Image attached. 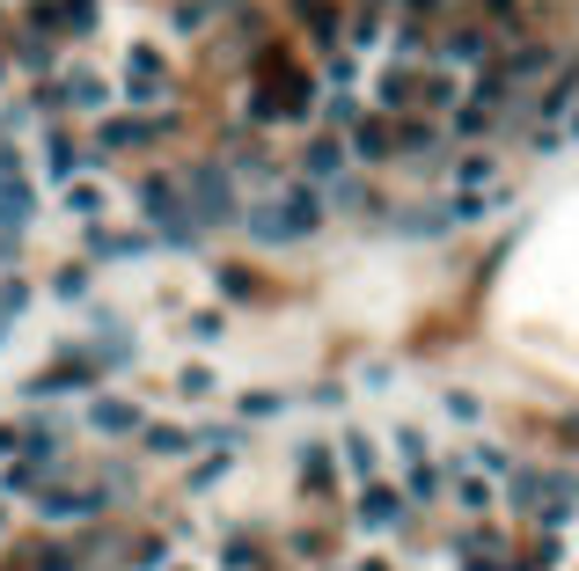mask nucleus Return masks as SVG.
I'll return each instance as SVG.
<instances>
[{"mask_svg":"<svg viewBox=\"0 0 579 571\" xmlns=\"http://www.w3.org/2000/svg\"><path fill=\"white\" fill-rule=\"evenodd\" d=\"M345 169H352V147H345V132H316L308 147H301V176H308L316 190H331Z\"/></svg>","mask_w":579,"mask_h":571,"instance_id":"9d476101","label":"nucleus"},{"mask_svg":"<svg viewBox=\"0 0 579 571\" xmlns=\"http://www.w3.org/2000/svg\"><path fill=\"white\" fill-rule=\"evenodd\" d=\"M0 81H8V45H0Z\"/></svg>","mask_w":579,"mask_h":571,"instance_id":"473e14b6","label":"nucleus"},{"mask_svg":"<svg viewBox=\"0 0 579 571\" xmlns=\"http://www.w3.org/2000/svg\"><path fill=\"white\" fill-rule=\"evenodd\" d=\"M220 286H228L235 301H257V278H249V272H235V264H228V272H220Z\"/></svg>","mask_w":579,"mask_h":571,"instance_id":"cd10ccee","label":"nucleus"},{"mask_svg":"<svg viewBox=\"0 0 579 571\" xmlns=\"http://www.w3.org/2000/svg\"><path fill=\"white\" fill-rule=\"evenodd\" d=\"M565 132H572V139H579V104H572V118H565Z\"/></svg>","mask_w":579,"mask_h":571,"instance_id":"2f4dec72","label":"nucleus"},{"mask_svg":"<svg viewBox=\"0 0 579 571\" xmlns=\"http://www.w3.org/2000/svg\"><path fill=\"white\" fill-rule=\"evenodd\" d=\"M360 8H389V0H360Z\"/></svg>","mask_w":579,"mask_h":571,"instance_id":"72a5a7b5","label":"nucleus"},{"mask_svg":"<svg viewBox=\"0 0 579 571\" xmlns=\"http://www.w3.org/2000/svg\"><path fill=\"white\" fill-rule=\"evenodd\" d=\"M52 88H59V118H104V110H118V81L104 67H88V59L59 67Z\"/></svg>","mask_w":579,"mask_h":571,"instance_id":"39448f33","label":"nucleus"},{"mask_svg":"<svg viewBox=\"0 0 579 571\" xmlns=\"http://www.w3.org/2000/svg\"><path fill=\"white\" fill-rule=\"evenodd\" d=\"M243 227L257 235L264 249H286V243H308L323 227V190L308 184V176H279V184L264 190L257 206L243 213Z\"/></svg>","mask_w":579,"mask_h":571,"instance_id":"f257e3e1","label":"nucleus"},{"mask_svg":"<svg viewBox=\"0 0 579 571\" xmlns=\"http://www.w3.org/2000/svg\"><path fill=\"white\" fill-rule=\"evenodd\" d=\"M440 411L462 417V425H477V396H470V388H448V396H440Z\"/></svg>","mask_w":579,"mask_h":571,"instance_id":"393cba45","label":"nucleus"},{"mask_svg":"<svg viewBox=\"0 0 579 571\" xmlns=\"http://www.w3.org/2000/svg\"><path fill=\"white\" fill-rule=\"evenodd\" d=\"M389 8H396V16H419V22H440L455 0H389Z\"/></svg>","mask_w":579,"mask_h":571,"instance_id":"5701e85b","label":"nucleus"},{"mask_svg":"<svg viewBox=\"0 0 579 571\" xmlns=\"http://www.w3.org/2000/svg\"><path fill=\"white\" fill-rule=\"evenodd\" d=\"M448 491H455V505L462 513H492V484H484V476H477V469H448Z\"/></svg>","mask_w":579,"mask_h":571,"instance_id":"a211bd4d","label":"nucleus"},{"mask_svg":"<svg viewBox=\"0 0 579 571\" xmlns=\"http://www.w3.org/2000/svg\"><path fill=\"white\" fill-rule=\"evenodd\" d=\"M470 16L492 22V30L507 37V30H521V22H528V0H470Z\"/></svg>","mask_w":579,"mask_h":571,"instance_id":"aec40b11","label":"nucleus"},{"mask_svg":"<svg viewBox=\"0 0 579 571\" xmlns=\"http://www.w3.org/2000/svg\"><path fill=\"white\" fill-rule=\"evenodd\" d=\"M396 462H425V433L419 425H396Z\"/></svg>","mask_w":579,"mask_h":571,"instance_id":"a878e982","label":"nucleus"},{"mask_svg":"<svg viewBox=\"0 0 579 571\" xmlns=\"http://www.w3.org/2000/svg\"><path fill=\"white\" fill-rule=\"evenodd\" d=\"M118 104H133V110H161L169 104V59H161V45H133V52H125Z\"/></svg>","mask_w":579,"mask_h":571,"instance_id":"0eeeda50","label":"nucleus"},{"mask_svg":"<svg viewBox=\"0 0 579 571\" xmlns=\"http://www.w3.org/2000/svg\"><path fill=\"white\" fill-rule=\"evenodd\" d=\"M345 469L360 476V484H374V476H382V454H374L367 433H345Z\"/></svg>","mask_w":579,"mask_h":571,"instance_id":"412c9836","label":"nucleus"},{"mask_svg":"<svg viewBox=\"0 0 579 571\" xmlns=\"http://www.w3.org/2000/svg\"><path fill=\"white\" fill-rule=\"evenodd\" d=\"M279 411H286L279 388H257V396H243V417H279Z\"/></svg>","mask_w":579,"mask_h":571,"instance_id":"b1692460","label":"nucleus"},{"mask_svg":"<svg viewBox=\"0 0 579 571\" xmlns=\"http://www.w3.org/2000/svg\"><path fill=\"white\" fill-rule=\"evenodd\" d=\"M425 59H440V67H455V73H484L499 59V30H492V22H477V16L470 22H448Z\"/></svg>","mask_w":579,"mask_h":571,"instance_id":"423d86ee","label":"nucleus"},{"mask_svg":"<svg viewBox=\"0 0 579 571\" xmlns=\"http://www.w3.org/2000/svg\"><path fill=\"white\" fill-rule=\"evenodd\" d=\"M37 513H45V520H88V513H104V491H81V484L37 491Z\"/></svg>","mask_w":579,"mask_h":571,"instance_id":"4468645a","label":"nucleus"},{"mask_svg":"<svg viewBox=\"0 0 579 571\" xmlns=\"http://www.w3.org/2000/svg\"><path fill=\"white\" fill-rule=\"evenodd\" d=\"M0 454H22V425H0Z\"/></svg>","mask_w":579,"mask_h":571,"instance_id":"7c9ffc66","label":"nucleus"},{"mask_svg":"<svg viewBox=\"0 0 579 571\" xmlns=\"http://www.w3.org/2000/svg\"><path fill=\"white\" fill-rule=\"evenodd\" d=\"M88 161H96V155H88L81 139H73L59 118H45V132H37V176H45V184H67V176L88 169Z\"/></svg>","mask_w":579,"mask_h":571,"instance_id":"1a4fd4ad","label":"nucleus"},{"mask_svg":"<svg viewBox=\"0 0 579 571\" xmlns=\"http://www.w3.org/2000/svg\"><path fill=\"white\" fill-rule=\"evenodd\" d=\"M404 491H389V484H367V499H360V528H396L404 520Z\"/></svg>","mask_w":579,"mask_h":571,"instance_id":"f3484780","label":"nucleus"},{"mask_svg":"<svg viewBox=\"0 0 579 571\" xmlns=\"http://www.w3.org/2000/svg\"><path fill=\"white\" fill-rule=\"evenodd\" d=\"M220 329H228V315H198V323H192V337H198V345H213Z\"/></svg>","mask_w":579,"mask_h":571,"instance_id":"c756f323","label":"nucleus"},{"mask_svg":"<svg viewBox=\"0 0 579 571\" xmlns=\"http://www.w3.org/2000/svg\"><path fill=\"white\" fill-rule=\"evenodd\" d=\"M140 249H155V227H140V235H125V227H88V257H104V264H118V257H140Z\"/></svg>","mask_w":579,"mask_h":571,"instance_id":"ddd939ff","label":"nucleus"},{"mask_svg":"<svg viewBox=\"0 0 579 571\" xmlns=\"http://www.w3.org/2000/svg\"><path fill=\"white\" fill-rule=\"evenodd\" d=\"M448 184H455V190H492L499 184V155H492V147L455 155V161H448Z\"/></svg>","mask_w":579,"mask_h":571,"instance_id":"2eb2a0df","label":"nucleus"},{"mask_svg":"<svg viewBox=\"0 0 579 571\" xmlns=\"http://www.w3.org/2000/svg\"><path fill=\"white\" fill-rule=\"evenodd\" d=\"M176 184H184V198H192V220H198V235H206V227H235V220H243L235 176L220 169V161H192V169L176 176Z\"/></svg>","mask_w":579,"mask_h":571,"instance_id":"7ed1b4c3","label":"nucleus"},{"mask_svg":"<svg viewBox=\"0 0 579 571\" xmlns=\"http://www.w3.org/2000/svg\"><path fill=\"white\" fill-rule=\"evenodd\" d=\"M147 417L133 411V403H118V396H104V403H88V433H104V440H125V433H140Z\"/></svg>","mask_w":579,"mask_h":571,"instance_id":"dca6fc26","label":"nucleus"},{"mask_svg":"<svg viewBox=\"0 0 579 571\" xmlns=\"http://www.w3.org/2000/svg\"><path fill=\"white\" fill-rule=\"evenodd\" d=\"M30 571H73V557H67V550H37Z\"/></svg>","mask_w":579,"mask_h":571,"instance_id":"c85d7f7f","label":"nucleus"},{"mask_svg":"<svg viewBox=\"0 0 579 571\" xmlns=\"http://www.w3.org/2000/svg\"><path fill=\"white\" fill-rule=\"evenodd\" d=\"M161 110H104L96 118V147L88 155H133V147H147V139H161Z\"/></svg>","mask_w":579,"mask_h":571,"instance_id":"6e6552de","label":"nucleus"},{"mask_svg":"<svg viewBox=\"0 0 579 571\" xmlns=\"http://www.w3.org/2000/svg\"><path fill=\"white\" fill-rule=\"evenodd\" d=\"M213 16H220V0H176V8H169V30L192 37V30H206Z\"/></svg>","mask_w":579,"mask_h":571,"instance_id":"4be33fe9","label":"nucleus"},{"mask_svg":"<svg viewBox=\"0 0 579 571\" xmlns=\"http://www.w3.org/2000/svg\"><path fill=\"white\" fill-rule=\"evenodd\" d=\"M52 294H59V301H81V294H88V272H81V264H73V272H59Z\"/></svg>","mask_w":579,"mask_h":571,"instance_id":"bb28decb","label":"nucleus"},{"mask_svg":"<svg viewBox=\"0 0 579 571\" xmlns=\"http://www.w3.org/2000/svg\"><path fill=\"white\" fill-rule=\"evenodd\" d=\"M140 447L155 454V462H176V454H192V433H184V425H140Z\"/></svg>","mask_w":579,"mask_h":571,"instance_id":"6ab92c4d","label":"nucleus"},{"mask_svg":"<svg viewBox=\"0 0 579 571\" xmlns=\"http://www.w3.org/2000/svg\"><path fill=\"white\" fill-rule=\"evenodd\" d=\"M140 213L147 227H155V243H198V220H192V198H184V184L176 176H140Z\"/></svg>","mask_w":579,"mask_h":571,"instance_id":"20e7f679","label":"nucleus"},{"mask_svg":"<svg viewBox=\"0 0 579 571\" xmlns=\"http://www.w3.org/2000/svg\"><path fill=\"white\" fill-rule=\"evenodd\" d=\"M59 206H67L73 213V220H88V227H96V220H104V213H110V190L104 184H96V176H67V184H59Z\"/></svg>","mask_w":579,"mask_h":571,"instance_id":"f8f14e48","label":"nucleus"},{"mask_svg":"<svg viewBox=\"0 0 579 571\" xmlns=\"http://www.w3.org/2000/svg\"><path fill=\"white\" fill-rule=\"evenodd\" d=\"M316 110V81L294 67V59H257V104H249V118L257 125H294Z\"/></svg>","mask_w":579,"mask_h":571,"instance_id":"f03ea898","label":"nucleus"},{"mask_svg":"<svg viewBox=\"0 0 579 571\" xmlns=\"http://www.w3.org/2000/svg\"><path fill=\"white\" fill-rule=\"evenodd\" d=\"M30 220H37V184H30V169L0 176V235H22Z\"/></svg>","mask_w":579,"mask_h":571,"instance_id":"9b49d317","label":"nucleus"}]
</instances>
